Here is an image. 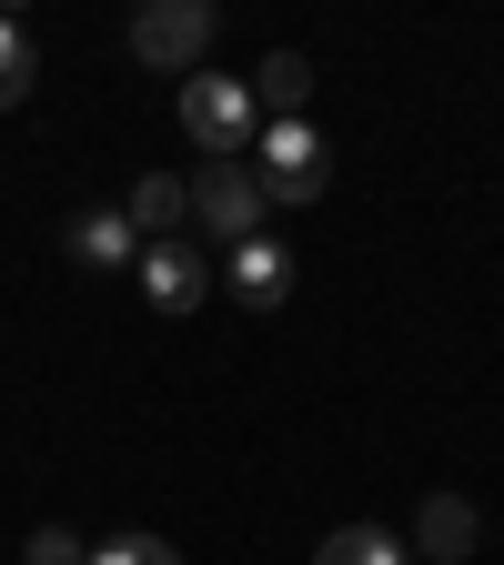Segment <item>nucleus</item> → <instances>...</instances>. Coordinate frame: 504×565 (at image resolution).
I'll use <instances>...</instances> for the list:
<instances>
[{
  "label": "nucleus",
  "mask_w": 504,
  "mask_h": 565,
  "mask_svg": "<svg viewBox=\"0 0 504 565\" xmlns=\"http://www.w3.org/2000/svg\"><path fill=\"white\" fill-rule=\"evenodd\" d=\"M182 131H192V152L243 162L253 141H262V102H253V82H233V71H202V82H182Z\"/></svg>",
  "instance_id": "1"
},
{
  "label": "nucleus",
  "mask_w": 504,
  "mask_h": 565,
  "mask_svg": "<svg viewBox=\"0 0 504 565\" xmlns=\"http://www.w3.org/2000/svg\"><path fill=\"white\" fill-rule=\"evenodd\" d=\"M21 565H92V555H82V545H71V535H61V525H41V535H31V555H21Z\"/></svg>",
  "instance_id": "14"
},
{
  "label": "nucleus",
  "mask_w": 504,
  "mask_h": 565,
  "mask_svg": "<svg viewBox=\"0 0 504 565\" xmlns=\"http://www.w3.org/2000/svg\"><path fill=\"white\" fill-rule=\"evenodd\" d=\"M31 82H41V51H31V31L0 11V111L11 102H31Z\"/></svg>",
  "instance_id": "12"
},
{
  "label": "nucleus",
  "mask_w": 504,
  "mask_h": 565,
  "mask_svg": "<svg viewBox=\"0 0 504 565\" xmlns=\"http://www.w3.org/2000/svg\"><path fill=\"white\" fill-rule=\"evenodd\" d=\"M0 11H11V0H0Z\"/></svg>",
  "instance_id": "15"
},
{
  "label": "nucleus",
  "mask_w": 504,
  "mask_h": 565,
  "mask_svg": "<svg viewBox=\"0 0 504 565\" xmlns=\"http://www.w3.org/2000/svg\"><path fill=\"white\" fill-rule=\"evenodd\" d=\"M414 545L435 555V565H464L484 545V515L464 505V494H423V515H414Z\"/></svg>",
  "instance_id": "7"
},
{
  "label": "nucleus",
  "mask_w": 504,
  "mask_h": 565,
  "mask_svg": "<svg viewBox=\"0 0 504 565\" xmlns=\"http://www.w3.org/2000/svg\"><path fill=\"white\" fill-rule=\"evenodd\" d=\"M313 565H404V545H394L384 525H333V535L313 545Z\"/></svg>",
  "instance_id": "11"
},
{
  "label": "nucleus",
  "mask_w": 504,
  "mask_h": 565,
  "mask_svg": "<svg viewBox=\"0 0 504 565\" xmlns=\"http://www.w3.org/2000/svg\"><path fill=\"white\" fill-rule=\"evenodd\" d=\"M223 294L243 303V313H282V303H293V253H282V243H233V263H223Z\"/></svg>",
  "instance_id": "5"
},
{
  "label": "nucleus",
  "mask_w": 504,
  "mask_h": 565,
  "mask_svg": "<svg viewBox=\"0 0 504 565\" xmlns=\"http://www.w3.org/2000/svg\"><path fill=\"white\" fill-rule=\"evenodd\" d=\"M253 182H262V202H323V182H333V152H323V131L313 121H262V141H253Z\"/></svg>",
  "instance_id": "2"
},
{
  "label": "nucleus",
  "mask_w": 504,
  "mask_h": 565,
  "mask_svg": "<svg viewBox=\"0 0 504 565\" xmlns=\"http://www.w3.org/2000/svg\"><path fill=\"white\" fill-rule=\"evenodd\" d=\"M121 212H131V233H141V243H162V233H182V223H192V182H162V172H141Z\"/></svg>",
  "instance_id": "8"
},
{
  "label": "nucleus",
  "mask_w": 504,
  "mask_h": 565,
  "mask_svg": "<svg viewBox=\"0 0 504 565\" xmlns=\"http://www.w3.org/2000/svg\"><path fill=\"white\" fill-rule=\"evenodd\" d=\"M202 51H212V0H141V11H131V61L192 71Z\"/></svg>",
  "instance_id": "3"
},
{
  "label": "nucleus",
  "mask_w": 504,
  "mask_h": 565,
  "mask_svg": "<svg viewBox=\"0 0 504 565\" xmlns=\"http://www.w3.org/2000/svg\"><path fill=\"white\" fill-rule=\"evenodd\" d=\"M253 102H262L272 121H303V102H313V61H303V51H272V61L253 71Z\"/></svg>",
  "instance_id": "9"
},
{
  "label": "nucleus",
  "mask_w": 504,
  "mask_h": 565,
  "mask_svg": "<svg viewBox=\"0 0 504 565\" xmlns=\"http://www.w3.org/2000/svg\"><path fill=\"white\" fill-rule=\"evenodd\" d=\"M92 565H182L162 535H111V545H92Z\"/></svg>",
  "instance_id": "13"
},
{
  "label": "nucleus",
  "mask_w": 504,
  "mask_h": 565,
  "mask_svg": "<svg viewBox=\"0 0 504 565\" xmlns=\"http://www.w3.org/2000/svg\"><path fill=\"white\" fill-rule=\"evenodd\" d=\"M141 294H152L162 313H202V294H212V263L192 253V243H141Z\"/></svg>",
  "instance_id": "6"
},
{
  "label": "nucleus",
  "mask_w": 504,
  "mask_h": 565,
  "mask_svg": "<svg viewBox=\"0 0 504 565\" xmlns=\"http://www.w3.org/2000/svg\"><path fill=\"white\" fill-rule=\"evenodd\" d=\"M71 253L82 263H141V233H131V212H82V223H71Z\"/></svg>",
  "instance_id": "10"
},
{
  "label": "nucleus",
  "mask_w": 504,
  "mask_h": 565,
  "mask_svg": "<svg viewBox=\"0 0 504 565\" xmlns=\"http://www.w3.org/2000/svg\"><path fill=\"white\" fill-rule=\"evenodd\" d=\"M192 223H202L212 243H253V233H262V182H253V162H202Z\"/></svg>",
  "instance_id": "4"
}]
</instances>
